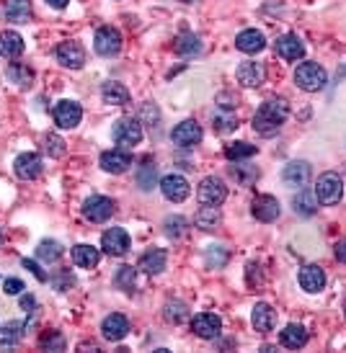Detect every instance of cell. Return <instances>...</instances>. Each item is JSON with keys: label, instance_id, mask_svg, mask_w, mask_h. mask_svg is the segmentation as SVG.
Instances as JSON below:
<instances>
[{"label": "cell", "instance_id": "6da1fadb", "mask_svg": "<svg viewBox=\"0 0 346 353\" xmlns=\"http://www.w3.org/2000/svg\"><path fill=\"white\" fill-rule=\"evenodd\" d=\"M287 117H290V104L284 98H269L253 114V132H259L264 137H271V134L279 132Z\"/></svg>", "mask_w": 346, "mask_h": 353}, {"label": "cell", "instance_id": "7a4b0ae2", "mask_svg": "<svg viewBox=\"0 0 346 353\" xmlns=\"http://www.w3.org/2000/svg\"><path fill=\"white\" fill-rule=\"evenodd\" d=\"M295 83L305 93H318V90L325 88L328 75H325V70L318 62H303L297 64V70H295Z\"/></svg>", "mask_w": 346, "mask_h": 353}, {"label": "cell", "instance_id": "3957f363", "mask_svg": "<svg viewBox=\"0 0 346 353\" xmlns=\"http://www.w3.org/2000/svg\"><path fill=\"white\" fill-rule=\"evenodd\" d=\"M315 199L323 204V206H334V204L341 202L344 196V183H341V175L338 173H323L318 183H315Z\"/></svg>", "mask_w": 346, "mask_h": 353}, {"label": "cell", "instance_id": "277c9868", "mask_svg": "<svg viewBox=\"0 0 346 353\" xmlns=\"http://www.w3.org/2000/svg\"><path fill=\"white\" fill-rule=\"evenodd\" d=\"M196 199L202 206H220V204L227 199V186L222 178H215V175H209L205 181L199 183V188H196Z\"/></svg>", "mask_w": 346, "mask_h": 353}, {"label": "cell", "instance_id": "5b68a950", "mask_svg": "<svg viewBox=\"0 0 346 353\" xmlns=\"http://www.w3.org/2000/svg\"><path fill=\"white\" fill-rule=\"evenodd\" d=\"M111 134H114V142L122 145V147H135V145H140L142 142V124L137 119L124 117L114 124Z\"/></svg>", "mask_w": 346, "mask_h": 353}, {"label": "cell", "instance_id": "8992f818", "mask_svg": "<svg viewBox=\"0 0 346 353\" xmlns=\"http://www.w3.org/2000/svg\"><path fill=\"white\" fill-rule=\"evenodd\" d=\"M251 215L256 217L259 222H274V219H279L281 215L279 199L271 196V193H259V196L251 202Z\"/></svg>", "mask_w": 346, "mask_h": 353}, {"label": "cell", "instance_id": "52a82bcc", "mask_svg": "<svg viewBox=\"0 0 346 353\" xmlns=\"http://www.w3.org/2000/svg\"><path fill=\"white\" fill-rule=\"evenodd\" d=\"M57 62L62 64V67H70V70H80L83 64H86V49H83V44L80 42H62L57 47Z\"/></svg>", "mask_w": 346, "mask_h": 353}, {"label": "cell", "instance_id": "ba28073f", "mask_svg": "<svg viewBox=\"0 0 346 353\" xmlns=\"http://www.w3.org/2000/svg\"><path fill=\"white\" fill-rule=\"evenodd\" d=\"M114 212H117V206H114V202H111L108 196H91V199L83 204V215H86V219L96 222V225L111 219Z\"/></svg>", "mask_w": 346, "mask_h": 353}, {"label": "cell", "instance_id": "9c48e42d", "mask_svg": "<svg viewBox=\"0 0 346 353\" xmlns=\"http://www.w3.org/2000/svg\"><path fill=\"white\" fill-rule=\"evenodd\" d=\"M161 191L168 202L181 204L186 196L192 193V186H189V181H186L181 173H168V175L161 181Z\"/></svg>", "mask_w": 346, "mask_h": 353}, {"label": "cell", "instance_id": "30bf717a", "mask_svg": "<svg viewBox=\"0 0 346 353\" xmlns=\"http://www.w3.org/2000/svg\"><path fill=\"white\" fill-rule=\"evenodd\" d=\"M52 117H54V124L60 129H76L80 124V119H83V108L76 101H60L54 106Z\"/></svg>", "mask_w": 346, "mask_h": 353}, {"label": "cell", "instance_id": "8fae6325", "mask_svg": "<svg viewBox=\"0 0 346 353\" xmlns=\"http://www.w3.org/2000/svg\"><path fill=\"white\" fill-rule=\"evenodd\" d=\"M101 247H104L106 256H114V258L124 256V253L130 250V235H127V230H122V227L106 230V232L101 235Z\"/></svg>", "mask_w": 346, "mask_h": 353}, {"label": "cell", "instance_id": "7c38bea8", "mask_svg": "<svg viewBox=\"0 0 346 353\" xmlns=\"http://www.w3.org/2000/svg\"><path fill=\"white\" fill-rule=\"evenodd\" d=\"M93 47L101 57H114L119 54L122 49V34L114 29V26H101L96 32V39H93Z\"/></svg>", "mask_w": 346, "mask_h": 353}, {"label": "cell", "instance_id": "4fadbf2b", "mask_svg": "<svg viewBox=\"0 0 346 353\" xmlns=\"http://www.w3.org/2000/svg\"><path fill=\"white\" fill-rule=\"evenodd\" d=\"M192 330L199 338H205V341H215V338H220V332H222V320L217 317L215 312H202V315H196L194 320H192Z\"/></svg>", "mask_w": 346, "mask_h": 353}, {"label": "cell", "instance_id": "5bb4252c", "mask_svg": "<svg viewBox=\"0 0 346 353\" xmlns=\"http://www.w3.org/2000/svg\"><path fill=\"white\" fill-rule=\"evenodd\" d=\"M274 49H277V54H279L281 60H287V62H295V60H303L305 57V44L297 34H284V36H279V39L274 42Z\"/></svg>", "mask_w": 346, "mask_h": 353}, {"label": "cell", "instance_id": "9a60e30c", "mask_svg": "<svg viewBox=\"0 0 346 353\" xmlns=\"http://www.w3.org/2000/svg\"><path fill=\"white\" fill-rule=\"evenodd\" d=\"M42 158L36 155V152H23V155H19L16 158V162H13V171H16V175L21 178V181H34V178H39L42 175Z\"/></svg>", "mask_w": 346, "mask_h": 353}, {"label": "cell", "instance_id": "2e32d148", "mask_svg": "<svg viewBox=\"0 0 346 353\" xmlns=\"http://www.w3.org/2000/svg\"><path fill=\"white\" fill-rule=\"evenodd\" d=\"M202 137H205V132H202V127L196 124V121H181L178 127L171 132V139L178 145V147H194V145H199L202 142Z\"/></svg>", "mask_w": 346, "mask_h": 353}, {"label": "cell", "instance_id": "e0dca14e", "mask_svg": "<svg viewBox=\"0 0 346 353\" xmlns=\"http://www.w3.org/2000/svg\"><path fill=\"white\" fill-rule=\"evenodd\" d=\"M101 332H104V338L106 341H122L127 332H130V320L124 317V315H119V312H111L108 317H104V322H101Z\"/></svg>", "mask_w": 346, "mask_h": 353}, {"label": "cell", "instance_id": "ac0fdd59", "mask_svg": "<svg viewBox=\"0 0 346 353\" xmlns=\"http://www.w3.org/2000/svg\"><path fill=\"white\" fill-rule=\"evenodd\" d=\"M235 77H238V83L243 88H259L266 80V67L261 62H243L238 67Z\"/></svg>", "mask_w": 346, "mask_h": 353}, {"label": "cell", "instance_id": "d6986e66", "mask_svg": "<svg viewBox=\"0 0 346 353\" xmlns=\"http://www.w3.org/2000/svg\"><path fill=\"white\" fill-rule=\"evenodd\" d=\"M310 175H313V168H310V162L305 160H292L284 165V173H281V178L287 186H305V183L310 181Z\"/></svg>", "mask_w": 346, "mask_h": 353}, {"label": "cell", "instance_id": "ffe728a7", "mask_svg": "<svg viewBox=\"0 0 346 353\" xmlns=\"http://www.w3.org/2000/svg\"><path fill=\"white\" fill-rule=\"evenodd\" d=\"M300 287H303L308 294H318L323 291L325 287V271L315 263H308V266L300 271Z\"/></svg>", "mask_w": 346, "mask_h": 353}, {"label": "cell", "instance_id": "44dd1931", "mask_svg": "<svg viewBox=\"0 0 346 353\" xmlns=\"http://www.w3.org/2000/svg\"><path fill=\"white\" fill-rule=\"evenodd\" d=\"M130 165H132V155L124 150H106L101 155V168L106 173H114V175L130 171Z\"/></svg>", "mask_w": 346, "mask_h": 353}, {"label": "cell", "instance_id": "7402d4cb", "mask_svg": "<svg viewBox=\"0 0 346 353\" xmlns=\"http://www.w3.org/2000/svg\"><path fill=\"white\" fill-rule=\"evenodd\" d=\"M165 263H168V253H165L163 247H150L148 253H142L137 268H142L145 273L155 276V273H163V271H165Z\"/></svg>", "mask_w": 346, "mask_h": 353}, {"label": "cell", "instance_id": "603a6c76", "mask_svg": "<svg viewBox=\"0 0 346 353\" xmlns=\"http://www.w3.org/2000/svg\"><path fill=\"white\" fill-rule=\"evenodd\" d=\"M251 322L259 332H271L277 328V312L271 310L266 302H259L253 307V315H251Z\"/></svg>", "mask_w": 346, "mask_h": 353}, {"label": "cell", "instance_id": "cb8c5ba5", "mask_svg": "<svg viewBox=\"0 0 346 353\" xmlns=\"http://www.w3.org/2000/svg\"><path fill=\"white\" fill-rule=\"evenodd\" d=\"M235 47L246 54H259L261 49L266 47V39H264V34L256 32V29H246V32H240L238 36H235Z\"/></svg>", "mask_w": 346, "mask_h": 353}, {"label": "cell", "instance_id": "d4e9b609", "mask_svg": "<svg viewBox=\"0 0 346 353\" xmlns=\"http://www.w3.org/2000/svg\"><path fill=\"white\" fill-rule=\"evenodd\" d=\"M23 36L19 32H3L0 34V57L5 60H16L23 54Z\"/></svg>", "mask_w": 346, "mask_h": 353}, {"label": "cell", "instance_id": "484cf974", "mask_svg": "<svg viewBox=\"0 0 346 353\" xmlns=\"http://www.w3.org/2000/svg\"><path fill=\"white\" fill-rule=\"evenodd\" d=\"M101 98H104V104H111V106H124V104H130V90L124 83L108 80L101 88Z\"/></svg>", "mask_w": 346, "mask_h": 353}, {"label": "cell", "instance_id": "4316f807", "mask_svg": "<svg viewBox=\"0 0 346 353\" xmlns=\"http://www.w3.org/2000/svg\"><path fill=\"white\" fill-rule=\"evenodd\" d=\"M279 341L284 348H292V351H297V348H303L305 343H308V330H305L303 325H287L284 330L279 332Z\"/></svg>", "mask_w": 346, "mask_h": 353}, {"label": "cell", "instance_id": "83f0119b", "mask_svg": "<svg viewBox=\"0 0 346 353\" xmlns=\"http://www.w3.org/2000/svg\"><path fill=\"white\" fill-rule=\"evenodd\" d=\"M194 225L199 230H205V232H212V230H217V227L222 225V215H220L217 206H202L194 215Z\"/></svg>", "mask_w": 346, "mask_h": 353}, {"label": "cell", "instance_id": "f1b7e54d", "mask_svg": "<svg viewBox=\"0 0 346 353\" xmlns=\"http://www.w3.org/2000/svg\"><path fill=\"white\" fill-rule=\"evenodd\" d=\"M5 19L13 23H29V19H32V0H8L5 3Z\"/></svg>", "mask_w": 346, "mask_h": 353}, {"label": "cell", "instance_id": "f546056e", "mask_svg": "<svg viewBox=\"0 0 346 353\" xmlns=\"http://www.w3.org/2000/svg\"><path fill=\"white\" fill-rule=\"evenodd\" d=\"M98 260H101L98 247H93V245H76L73 247V263H76L78 268H96Z\"/></svg>", "mask_w": 346, "mask_h": 353}, {"label": "cell", "instance_id": "4dcf8cb0", "mask_svg": "<svg viewBox=\"0 0 346 353\" xmlns=\"http://www.w3.org/2000/svg\"><path fill=\"white\" fill-rule=\"evenodd\" d=\"M5 75L11 77V83L21 88H29L34 83V70L29 64H21V62H11L8 64V73Z\"/></svg>", "mask_w": 346, "mask_h": 353}, {"label": "cell", "instance_id": "1f68e13d", "mask_svg": "<svg viewBox=\"0 0 346 353\" xmlns=\"http://www.w3.org/2000/svg\"><path fill=\"white\" fill-rule=\"evenodd\" d=\"M173 49L181 54V57H192V54H196L199 49H202V42H199V36L196 34H178V39H176V44H173Z\"/></svg>", "mask_w": 346, "mask_h": 353}, {"label": "cell", "instance_id": "d6a6232c", "mask_svg": "<svg viewBox=\"0 0 346 353\" xmlns=\"http://www.w3.org/2000/svg\"><path fill=\"white\" fill-rule=\"evenodd\" d=\"M163 317H165V322L181 325V322L189 320V307H186L184 302H178V300L165 302V307H163Z\"/></svg>", "mask_w": 346, "mask_h": 353}, {"label": "cell", "instance_id": "836d02e7", "mask_svg": "<svg viewBox=\"0 0 346 353\" xmlns=\"http://www.w3.org/2000/svg\"><path fill=\"white\" fill-rule=\"evenodd\" d=\"M65 253V247L60 245L57 240H42L39 247H36V258L44 260V263H54V260H60Z\"/></svg>", "mask_w": 346, "mask_h": 353}, {"label": "cell", "instance_id": "e575fe53", "mask_svg": "<svg viewBox=\"0 0 346 353\" xmlns=\"http://www.w3.org/2000/svg\"><path fill=\"white\" fill-rule=\"evenodd\" d=\"M155 175H158L155 160H152V158H145L140 165V171H137V186H140L142 191H150L152 186H155Z\"/></svg>", "mask_w": 346, "mask_h": 353}, {"label": "cell", "instance_id": "d590c367", "mask_svg": "<svg viewBox=\"0 0 346 353\" xmlns=\"http://www.w3.org/2000/svg\"><path fill=\"white\" fill-rule=\"evenodd\" d=\"M292 204H295V212L303 217H310L318 212V199H315L313 191H300L292 199Z\"/></svg>", "mask_w": 346, "mask_h": 353}, {"label": "cell", "instance_id": "8d00e7d4", "mask_svg": "<svg viewBox=\"0 0 346 353\" xmlns=\"http://www.w3.org/2000/svg\"><path fill=\"white\" fill-rule=\"evenodd\" d=\"M253 155H256V145H249V142H233V145H227L225 147V158L233 162L249 160Z\"/></svg>", "mask_w": 346, "mask_h": 353}, {"label": "cell", "instance_id": "74e56055", "mask_svg": "<svg viewBox=\"0 0 346 353\" xmlns=\"http://www.w3.org/2000/svg\"><path fill=\"white\" fill-rule=\"evenodd\" d=\"M23 335V322H5L0 325V345H16Z\"/></svg>", "mask_w": 346, "mask_h": 353}, {"label": "cell", "instance_id": "f35d334b", "mask_svg": "<svg viewBox=\"0 0 346 353\" xmlns=\"http://www.w3.org/2000/svg\"><path fill=\"white\" fill-rule=\"evenodd\" d=\"M212 121H215V129L220 134H227L233 129H238V117L233 111H215L212 114Z\"/></svg>", "mask_w": 346, "mask_h": 353}, {"label": "cell", "instance_id": "ab89813d", "mask_svg": "<svg viewBox=\"0 0 346 353\" xmlns=\"http://www.w3.org/2000/svg\"><path fill=\"white\" fill-rule=\"evenodd\" d=\"M230 173H233V178L240 186H251V183L259 178V168H251V165H230Z\"/></svg>", "mask_w": 346, "mask_h": 353}, {"label": "cell", "instance_id": "60d3db41", "mask_svg": "<svg viewBox=\"0 0 346 353\" xmlns=\"http://www.w3.org/2000/svg\"><path fill=\"white\" fill-rule=\"evenodd\" d=\"M44 152L49 158H62L65 155V139L60 134H44Z\"/></svg>", "mask_w": 346, "mask_h": 353}, {"label": "cell", "instance_id": "b9f144b4", "mask_svg": "<svg viewBox=\"0 0 346 353\" xmlns=\"http://www.w3.org/2000/svg\"><path fill=\"white\" fill-rule=\"evenodd\" d=\"M39 345H42L44 351H65V338L57 330L44 332L42 338H39Z\"/></svg>", "mask_w": 346, "mask_h": 353}, {"label": "cell", "instance_id": "7bdbcfd3", "mask_svg": "<svg viewBox=\"0 0 346 353\" xmlns=\"http://www.w3.org/2000/svg\"><path fill=\"white\" fill-rule=\"evenodd\" d=\"M135 278H137V271L132 266H122L119 273H117V287L124 291H132L135 289Z\"/></svg>", "mask_w": 346, "mask_h": 353}, {"label": "cell", "instance_id": "ee69618b", "mask_svg": "<svg viewBox=\"0 0 346 353\" xmlns=\"http://www.w3.org/2000/svg\"><path fill=\"white\" fill-rule=\"evenodd\" d=\"M163 225H165V235H168V237H181L186 232V219H184V217H168Z\"/></svg>", "mask_w": 346, "mask_h": 353}, {"label": "cell", "instance_id": "f6af8a7d", "mask_svg": "<svg viewBox=\"0 0 346 353\" xmlns=\"http://www.w3.org/2000/svg\"><path fill=\"white\" fill-rule=\"evenodd\" d=\"M227 263V253L220 245H209L207 247V266L222 268Z\"/></svg>", "mask_w": 346, "mask_h": 353}, {"label": "cell", "instance_id": "bcb514c9", "mask_svg": "<svg viewBox=\"0 0 346 353\" xmlns=\"http://www.w3.org/2000/svg\"><path fill=\"white\" fill-rule=\"evenodd\" d=\"M142 119L148 121V127H158V121H161V111L155 104H142Z\"/></svg>", "mask_w": 346, "mask_h": 353}, {"label": "cell", "instance_id": "7dc6e473", "mask_svg": "<svg viewBox=\"0 0 346 353\" xmlns=\"http://www.w3.org/2000/svg\"><path fill=\"white\" fill-rule=\"evenodd\" d=\"M52 281H54V287H57L60 291H67L70 287H73V284H76V278H73V273H70V271H60V273H57Z\"/></svg>", "mask_w": 346, "mask_h": 353}, {"label": "cell", "instance_id": "c3c4849f", "mask_svg": "<svg viewBox=\"0 0 346 353\" xmlns=\"http://www.w3.org/2000/svg\"><path fill=\"white\" fill-rule=\"evenodd\" d=\"M21 266L26 268V271H32L34 276H36V281H47V278H49V276H47V273L42 271V268H39V263H36V260H29V258H23Z\"/></svg>", "mask_w": 346, "mask_h": 353}, {"label": "cell", "instance_id": "681fc988", "mask_svg": "<svg viewBox=\"0 0 346 353\" xmlns=\"http://www.w3.org/2000/svg\"><path fill=\"white\" fill-rule=\"evenodd\" d=\"M26 289V287H23V281L21 278H5V284H3V291H5V294H21V291Z\"/></svg>", "mask_w": 346, "mask_h": 353}, {"label": "cell", "instance_id": "f907efd6", "mask_svg": "<svg viewBox=\"0 0 346 353\" xmlns=\"http://www.w3.org/2000/svg\"><path fill=\"white\" fill-rule=\"evenodd\" d=\"M336 260H338V263H346V237L344 240H338V243H336Z\"/></svg>", "mask_w": 346, "mask_h": 353}, {"label": "cell", "instance_id": "816d5d0a", "mask_svg": "<svg viewBox=\"0 0 346 353\" xmlns=\"http://www.w3.org/2000/svg\"><path fill=\"white\" fill-rule=\"evenodd\" d=\"M21 307H23L26 312H32L34 307H36V300H34L32 294H23V297H21Z\"/></svg>", "mask_w": 346, "mask_h": 353}, {"label": "cell", "instance_id": "f5cc1de1", "mask_svg": "<svg viewBox=\"0 0 346 353\" xmlns=\"http://www.w3.org/2000/svg\"><path fill=\"white\" fill-rule=\"evenodd\" d=\"M47 3H49L52 8H65V5L70 3V0H47Z\"/></svg>", "mask_w": 346, "mask_h": 353}, {"label": "cell", "instance_id": "db71d44e", "mask_svg": "<svg viewBox=\"0 0 346 353\" xmlns=\"http://www.w3.org/2000/svg\"><path fill=\"white\" fill-rule=\"evenodd\" d=\"M181 3H196V0H181Z\"/></svg>", "mask_w": 346, "mask_h": 353}, {"label": "cell", "instance_id": "11a10c76", "mask_svg": "<svg viewBox=\"0 0 346 353\" xmlns=\"http://www.w3.org/2000/svg\"><path fill=\"white\" fill-rule=\"evenodd\" d=\"M0 243H3V230H0Z\"/></svg>", "mask_w": 346, "mask_h": 353}, {"label": "cell", "instance_id": "9f6ffc18", "mask_svg": "<svg viewBox=\"0 0 346 353\" xmlns=\"http://www.w3.org/2000/svg\"><path fill=\"white\" fill-rule=\"evenodd\" d=\"M344 315H346V304H344Z\"/></svg>", "mask_w": 346, "mask_h": 353}]
</instances>
